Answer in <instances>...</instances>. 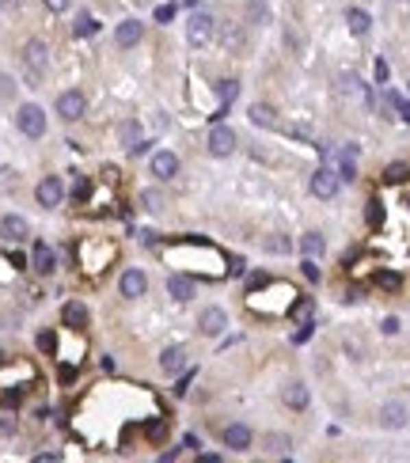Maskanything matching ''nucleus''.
Masks as SVG:
<instances>
[{"label": "nucleus", "instance_id": "16", "mask_svg": "<svg viewBox=\"0 0 410 463\" xmlns=\"http://www.w3.org/2000/svg\"><path fill=\"white\" fill-rule=\"evenodd\" d=\"M221 440H224V448L243 452V448H251V429H247V425H224Z\"/></svg>", "mask_w": 410, "mask_h": 463}, {"label": "nucleus", "instance_id": "19", "mask_svg": "<svg viewBox=\"0 0 410 463\" xmlns=\"http://www.w3.org/2000/svg\"><path fill=\"white\" fill-rule=\"evenodd\" d=\"M380 422H384L387 429H399V425H407V407H402V403H387V407L380 410Z\"/></svg>", "mask_w": 410, "mask_h": 463}, {"label": "nucleus", "instance_id": "37", "mask_svg": "<svg viewBox=\"0 0 410 463\" xmlns=\"http://www.w3.org/2000/svg\"><path fill=\"white\" fill-rule=\"evenodd\" d=\"M266 448H270L274 455H285V448H289V437H270V440H266Z\"/></svg>", "mask_w": 410, "mask_h": 463}, {"label": "nucleus", "instance_id": "24", "mask_svg": "<svg viewBox=\"0 0 410 463\" xmlns=\"http://www.w3.org/2000/svg\"><path fill=\"white\" fill-rule=\"evenodd\" d=\"M251 122H254V126H266V130H274V126H278V118H274L270 106L254 103V106H251Z\"/></svg>", "mask_w": 410, "mask_h": 463}, {"label": "nucleus", "instance_id": "45", "mask_svg": "<svg viewBox=\"0 0 410 463\" xmlns=\"http://www.w3.org/2000/svg\"><path fill=\"white\" fill-rule=\"evenodd\" d=\"M8 262H12V266H16V270H23V266H27V259H23V254H19V251H12V254H8Z\"/></svg>", "mask_w": 410, "mask_h": 463}, {"label": "nucleus", "instance_id": "15", "mask_svg": "<svg viewBox=\"0 0 410 463\" xmlns=\"http://www.w3.org/2000/svg\"><path fill=\"white\" fill-rule=\"evenodd\" d=\"M31 266L38 270V274H53L58 270V251L49 244H34V259H31Z\"/></svg>", "mask_w": 410, "mask_h": 463}, {"label": "nucleus", "instance_id": "13", "mask_svg": "<svg viewBox=\"0 0 410 463\" xmlns=\"http://www.w3.org/2000/svg\"><path fill=\"white\" fill-rule=\"evenodd\" d=\"M338 179L342 182L357 179V145H346L342 152H338Z\"/></svg>", "mask_w": 410, "mask_h": 463}, {"label": "nucleus", "instance_id": "26", "mask_svg": "<svg viewBox=\"0 0 410 463\" xmlns=\"http://www.w3.org/2000/svg\"><path fill=\"white\" fill-rule=\"evenodd\" d=\"M407 163H387V167H384V182H402V179H407Z\"/></svg>", "mask_w": 410, "mask_h": 463}, {"label": "nucleus", "instance_id": "23", "mask_svg": "<svg viewBox=\"0 0 410 463\" xmlns=\"http://www.w3.org/2000/svg\"><path fill=\"white\" fill-rule=\"evenodd\" d=\"M300 251L308 254V259H315V254H323V251H327V239H323L319 232H308V236L300 239Z\"/></svg>", "mask_w": 410, "mask_h": 463}, {"label": "nucleus", "instance_id": "30", "mask_svg": "<svg viewBox=\"0 0 410 463\" xmlns=\"http://www.w3.org/2000/svg\"><path fill=\"white\" fill-rule=\"evenodd\" d=\"M164 433H167V418H152V425L145 429V437L148 440H164Z\"/></svg>", "mask_w": 410, "mask_h": 463}, {"label": "nucleus", "instance_id": "20", "mask_svg": "<svg viewBox=\"0 0 410 463\" xmlns=\"http://www.w3.org/2000/svg\"><path fill=\"white\" fill-rule=\"evenodd\" d=\"M197 323H202V331H205V334H221L228 319H224V311H221V308H205Z\"/></svg>", "mask_w": 410, "mask_h": 463}, {"label": "nucleus", "instance_id": "43", "mask_svg": "<svg viewBox=\"0 0 410 463\" xmlns=\"http://www.w3.org/2000/svg\"><path fill=\"white\" fill-rule=\"evenodd\" d=\"M266 247H270V251H289V239H266Z\"/></svg>", "mask_w": 410, "mask_h": 463}, {"label": "nucleus", "instance_id": "25", "mask_svg": "<svg viewBox=\"0 0 410 463\" xmlns=\"http://www.w3.org/2000/svg\"><path fill=\"white\" fill-rule=\"evenodd\" d=\"M217 91H221V106H232V99L239 95V84L236 80H221V84H217Z\"/></svg>", "mask_w": 410, "mask_h": 463}, {"label": "nucleus", "instance_id": "31", "mask_svg": "<svg viewBox=\"0 0 410 463\" xmlns=\"http://www.w3.org/2000/svg\"><path fill=\"white\" fill-rule=\"evenodd\" d=\"M289 316H293V319H300V323H304V319H312V300H293Z\"/></svg>", "mask_w": 410, "mask_h": 463}, {"label": "nucleus", "instance_id": "40", "mask_svg": "<svg viewBox=\"0 0 410 463\" xmlns=\"http://www.w3.org/2000/svg\"><path fill=\"white\" fill-rule=\"evenodd\" d=\"M380 331H384V334H399V319H395V316H387L384 323H380Z\"/></svg>", "mask_w": 410, "mask_h": 463}, {"label": "nucleus", "instance_id": "46", "mask_svg": "<svg viewBox=\"0 0 410 463\" xmlns=\"http://www.w3.org/2000/svg\"><path fill=\"white\" fill-rule=\"evenodd\" d=\"M376 80L387 84V61H376Z\"/></svg>", "mask_w": 410, "mask_h": 463}, {"label": "nucleus", "instance_id": "18", "mask_svg": "<svg viewBox=\"0 0 410 463\" xmlns=\"http://www.w3.org/2000/svg\"><path fill=\"white\" fill-rule=\"evenodd\" d=\"M61 319H65V327L80 331V327H88V308H84L80 300H69L65 308H61Z\"/></svg>", "mask_w": 410, "mask_h": 463}, {"label": "nucleus", "instance_id": "2", "mask_svg": "<svg viewBox=\"0 0 410 463\" xmlns=\"http://www.w3.org/2000/svg\"><path fill=\"white\" fill-rule=\"evenodd\" d=\"M23 69L31 73V80H42L46 76V69H49V49H46V42L42 38H31L23 46Z\"/></svg>", "mask_w": 410, "mask_h": 463}, {"label": "nucleus", "instance_id": "35", "mask_svg": "<svg viewBox=\"0 0 410 463\" xmlns=\"http://www.w3.org/2000/svg\"><path fill=\"white\" fill-rule=\"evenodd\" d=\"M312 331H315V323H312V319H304L300 331L293 334V342H296V346H300V342H308V338H312Z\"/></svg>", "mask_w": 410, "mask_h": 463}, {"label": "nucleus", "instance_id": "22", "mask_svg": "<svg viewBox=\"0 0 410 463\" xmlns=\"http://www.w3.org/2000/svg\"><path fill=\"white\" fill-rule=\"evenodd\" d=\"M285 407H293V410L308 407V388H304V383H289L285 388Z\"/></svg>", "mask_w": 410, "mask_h": 463}, {"label": "nucleus", "instance_id": "38", "mask_svg": "<svg viewBox=\"0 0 410 463\" xmlns=\"http://www.w3.org/2000/svg\"><path fill=\"white\" fill-rule=\"evenodd\" d=\"M304 277H308V281H319V266H315V262L312 259H308V254H304Z\"/></svg>", "mask_w": 410, "mask_h": 463}, {"label": "nucleus", "instance_id": "29", "mask_svg": "<svg viewBox=\"0 0 410 463\" xmlns=\"http://www.w3.org/2000/svg\"><path fill=\"white\" fill-rule=\"evenodd\" d=\"M118 133H122V141H130V148L141 141V126L137 122H122V126H118Z\"/></svg>", "mask_w": 410, "mask_h": 463}, {"label": "nucleus", "instance_id": "39", "mask_svg": "<svg viewBox=\"0 0 410 463\" xmlns=\"http://www.w3.org/2000/svg\"><path fill=\"white\" fill-rule=\"evenodd\" d=\"M376 285H380V289H399V274H380Z\"/></svg>", "mask_w": 410, "mask_h": 463}, {"label": "nucleus", "instance_id": "14", "mask_svg": "<svg viewBox=\"0 0 410 463\" xmlns=\"http://www.w3.org/2000/svg\"><path fill=\"white\" fill-rule=\"evenodd\" d=\"M167 293H171V300L186 304V300H194V281L186 274H171L167 277Z\"/></svg>", "mask_w": 410, "mask_h": 463}, {"label": "nucleus", "instance_id": "4", "mask_svg": "<svg viewBox=\"0 0 410 463\" xmlns=\"http://www.w3.org/2000/svg\"><path fill=\"white\" fill-rule=\"evenodd\" d=\"M209 38H213V16H209V12H194L190 23H186V42L194 49H202Z\"/></svg>", "mask_w": 410, "mask_h": 463}, {"label": "nucleus", "instance_id": "8", "mask_svg": "<svg viewBox=\"0 0 410 463\" xmlns=\"http://www.w3.org/2000/svg\"><path fill=\"white\" fill-rule=\"evenodd\" d=\"M205 145H209V152H213V156H232V152H236V133H232L228 126H213V133H209Z\"/></svg>", "mask_w": 410, "mask_h": 463}, {"label": "nucleus", "instance_id": "33", "mask_svg": "<svg viewBox=\"0 0 410 463\" xmlns=\"http://www.w3.org/2000/svg\"><path fill=\"white\" fill-rule=\"evenodd\" d=\"M8 190H16V171L0 167V194H8Z\"/></svg>", "mask_w": 410, "mask_h": 463}, {"label": "nucleus", "instance_id": "34", "mask_svg": "<svg viewBox=\"0 0 410 463\" xmlns=\"http://www.w3.org/2000/svg\"><path fill=\"white\" fill-rule=\"evenodd\" d=\"M145 209L160 213V209H164V198H160V194H156V190H145Z\"/></svg>", "mask_w": 410, "mask_h": 463}, {"label": "nucleus", "instance_id": "44", "mask_svg": "<svg viewBox=\"0 0 410 463\" xmlns=\"http://www.w3.org/2000/svg\"><path fill=\"white\" fill-rule=\"evenodd\" d=\"M69 4H73V0H46V8H49V12H65Z\"/></svg>", "mask_w": 410, "mask_h": 463}, {"label": "nucleus", "instance_id": "10", "mask_svg": "<svg viewBox=\"0 0 410 463\" xmlns=\"http://www.w3.org/2000/svg\"><path fill=\"white\" fill-rule=\"evenodd\" d=\"M118 289H122V296H145V289H148V277L141 274V270H125L122 274V281H118Z\"/></svg>", "mask_w": 410, "mask_h": 463}, {"label": "nucleus", "instance_id": "6", "mask_svg": "<svg viewBox=\"0 0 410 463\" xmlns=\"http://www.w3.org/2000/svg\"><path fill=\"white\" fill-rule=\"evenodd\" d=\"M338 182H342V179H338V171H335V167H319V171L312 175V194L327 202V198L338 194Z\"/></svg>", "mask_w": 410, "mask_h": 463}, {"label": "nucleus", "instance_id": "32", "mask_svg": "<svg viewBox=\"0 0 410 463\" xmlns=\"http://www.w3.org/2000/svg\"><path fill=\"white\" fill-rule=\"evenodd\" d=\"M73 31L80 34V38H88V34H95V31H99V23H95L91 16H80V19H76V27H73Z\"/></svg>", "mask_w": 410, "mask_h": 463}, {"label": "nucleus", "instance_id": "3", "mask_svg": "<svg viewBox=\"0 0 410 463\" xmlns=\"http://www.w3.org/2000/svg\"><path fill=\"white\" fill-rule=\"evenodd\" d=\"M16 126H19V133H23V137H42V133H46V110H42V106H34V103L19 106Z\"/></svg>", "mask_w": 410, "mask_h": 463}, {"label": "nucleus", "instance_id": "1", "mask_svg": "<svg viewBox=\"0 0 410 463\" xmlns=\"http://www.w3.org/2000/svg\"><path fill=\"white\" fill-rule=\"evenodd\" d=\"M118 254V247L110 244V239H84L80 247H76V259H80V266H88L91 274H99L103 266H110Z\"/></svg>", "mask_w": 410, "mask_h": 463}, {"label": "nucleus", "instance_id": "5", "mask_svg": "<svg viewBox=\"0 0 410 463\" xmlns=\"http://www.w3.org/2000/svg\"><path fill=\"white\" fill-rule=\"evenodd\" d=\"M84 106H88L84 91H61V95H58V114L65 118V122H76V118H84Z\"/></svg>", "mask_w": 410, "mask_h": 463}, {"label": "nucleus", "instance_id": "36", "mask_svg": "<svg viewBox=\"0 0 410 463\" xmlns=\"http://www.w3.org/2000/svg\"><path fill=\"white\" fill-rule=\"evenodd\" d=\"M38 350L53 353V350H58V338H53V334H49V331H42V334H38Z\"/></svg>", "mask_w": 410, "mask_h": 463}, {"label": "nucleus", "instance_id": "41", "mask_svg": "<svg viewBox=\"0 0 410 463\" xmlns=\"http://www.w3.org/2000/svg\"><path fill=\"white\" fill-rule=\"evenodd\" d=\"M380 220H384V213H380V202H372V205H369V224L376 228Z\"/></svg>", "mask_w": 410, "mask_h": 463}, {"label": "nucleus", "instance_id": "42", "mask_svg": "<svg viewBox=\"0 0 410 463\" xmlns=\"http://www.w3.org/2000/svg\"><path fill=\"white\" fill-rule=\"evenodd\" d=\"M156 19H160V23H167V19H175V4H164V8H156Z\"/></svg>", "mask_w": 410, "mask_h": 463}, {"label": "nucleus", "instance_id": "11", "mask_svg": "<svg viewBox=\"0 0 410 463\" xmlns=\"http://www.w3.org/2000/svg\"><path fill=\"white\" fill-rule=\"evenodd\" d=\"M27 232H31V224H27L23 217H4L0 220V236L8 239V244H23Z\"/></svg>", "mask_w": 410, "mask_h": 463}, {"label": "nucleus", "instance_id": "7", "mask_svg": "<svg viewBox=\"0 0 410 463\" xmlns=\"http://www.w3.org/2000/svg\"><path fill=\"white\" fill-rule=\"evenodd\" d=\"M34 198H38L42 209H53V205H61V198H65V187H61L58 175H49V179H42V182H38Z\"/></svg>", "mask_w": 410, "mask_h": 463}, {"label": "nucleus", "instance_id": "9", "mask_svg": "<svg viewBox=\"0 0 410 463\" xmlns=\"http://www.w3.org/2000/svg\"><path fill=\"white\" fill-rule=\"evenodd\" d=\"M141 34H145V23L125 19V23H118V31H114V46L130 49V46H137V42H141Z\"/></svg>", "mask_w": 410, "mask_h": 463}, {"label": "nucleus", "instance_id": "28", "mask_svg": "<svg viewBox=\"0 0 410 463\" xmlns=\"http://www.w3.org/2000/svg\"><path fill=\"white\" fill-rule=\"evenodd\" d=\"M88 198H91V182L80 175V179H76V187H73V202H76V205H84Z\"/></svg>", "mask_w": 410, "mask_h": 463}, {"label": "nucleus", "instance_id": "12", "mask_svg": "<svg viewBox=\"0 0 410 463\" xmlns=\"http://www.w3.org/2000/svg\"><path fill=\"white\" fill-rule=\"evenodd\" d=\"M152 175H156V179H175V175H179V156L175 152H156L152 156Z\"/></svg>", "mask_w": 410, "mask_h": 463}, {"label": "nucleus", "instance_id": "27", "mask_svg": "<svg viewBox=\"0 0 410 463\" xmlns=\"http://www.w3.org/2000/svg\"><path fill=\"white\" fill-rule=\"evenodd\" d=\"M387 103H391V106H395V110H399V114H402V122H407V126H410V103H407V99H402V95H399V91H387Z\"/></svg>", "mask_w": 410, "mask_h": 463}, {"label": "nucleus", "instance_id": "17", "mask_svg": "<svg viewBox=\"0 0 410 463\" xmlns=\"http://www.w3.org/2000/svg\"><path fill=\"white\" fill-rule=\"evenodd\" d=\"M160 368H164L167 376L182 372V368H186V350H179V346H171V350H164V353H160Z\"/></svg>", "mask_w": 410, "mask_h": 463}, {"label": "nucleus", "instance_id": "21", "mask_svg": "<svg viewBox=\"0 0 410 463\" xmlns=\"http://www.w3.org/2000/svg\"><path fill=\"white\" fill-rule=\"evenodd\" d=\"M346 23H350V31L361 38V34H369V27H372V19H369V12H361V8H350L346 12Z\"/></svg>", "mask_w": 410, "mask_h": 463}]
</instances>
